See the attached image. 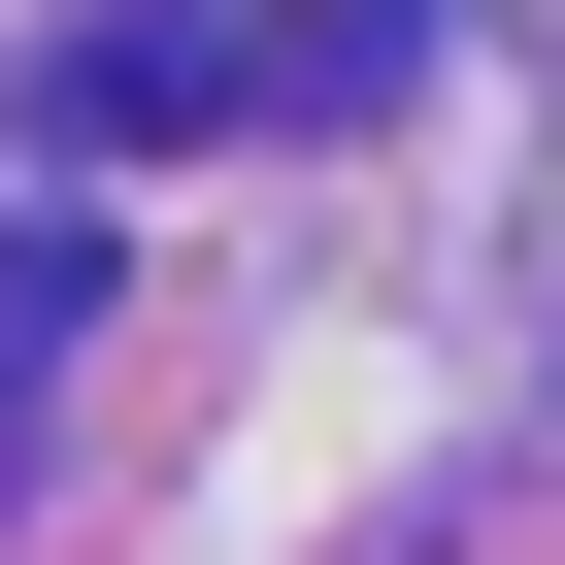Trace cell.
<instances>
[{
	"instance_id": "6da1fadb",
	"label": "cell",
	"mask_w": 565,
	"mask_h": 565,
	"mask_svg": "<svg viewBox=\"0 0 565 565\" xmlns=\"http://www.w3.org/2000/svg\"><path fill=\"white\" fill-rule=\"evenodd\" d=\"M399 34H67V100L100 134H200V100H366Z\"/></svg>"
}]
</instances>
